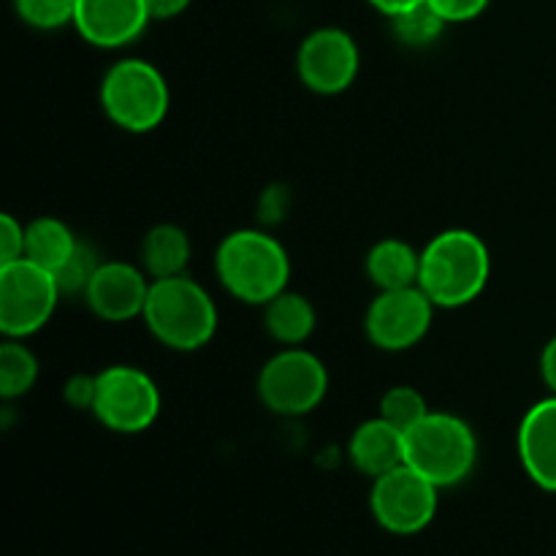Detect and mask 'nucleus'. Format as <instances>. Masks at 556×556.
<instances>
[{
	"label": "nucleus",
	"instance_id": "obj_1",
	"mask_svg": "<svg viewBox=\"0 0 556 556\" xmlns=\"http://www.w3.org/2000/svg\"><path fill=\"white\" fill-rule=\"evenodd\" d=\"M489 271L492 258L483 239L467 228H451L424 248L418 288L432 299L434 307H465L481 296Z\"/></svg>",
	"mask_w": 556,
	"mask_h": 556
},
{
	"label": "nucleus",
	"instance_id": "obj_2",
	"mask_svg": "<svg viewBox=\"0 0 556 556\" xmlns=\"http://www.w3.org/2000/svg\"><path fill=\"white\" fill-rule=\"evenodd\" d=\"M215 266L223 288L248 304H266L280 296L291 277L286 248L258 228L228 233L217 248Z\"/></svg>",
	"mask_w": 556,
	"mask_h": 556
},
{
	"label": "nucleus",
	"instance_id": "obj_3",
	"mask_svg": "<svg viewBox=\"0 0 556 556\" xmlns=\"http://www.w3.org/2000/svg\"><path fill=\"white\" fill-rule=\"evenodd\" d=\"M141 318L161 345L182 353L204 348L217 329L215 302L188 275L152 280Z\"/></svg>",
	"mask_w": 556,
	"mask_h": 556
},
{
	"label": "nucleus",
	"instance_id": "obj_4",
	"mask_svg": "<svg viewBox=\"0 0 556 556\" xmlns=\"http://www.w3.org/2000/svg\"><path fill=\"white\" fill-rule=\"evenodd\" d=\"M478 440L470 424L451 413H429L405 432V465L434 486H456L472 472Z\"/></svg>",
	"mask_w": 556,
	"mask_h": 556
},
{
	"label": "nucleus",
	"instance_id": "obj_5",
	"mask_svg": "<svg viewBox=\"0 0 556 556\" xmlns=\"http://www.w3.org/2000/svg\"><path fill=\"white\" fill-rule=\"evenodd\" d=\"M101 106L117 128L147 134L166 117L168 85L161 71L147 60H119L101 81Z\"/></svg>",
	"mask_w": 556,
	"mask_h": 556
},
{
	"label": "nucleus",
	"instance_id": "obj_6",
	"mask_svg": "<svg viewBox=\"0 0 556 556\" xmlns=\"http://www.w3.org/2000/svg\"><path fill=\"white\" fill-rule=\"evenodd\" d=\"M58 299V280L43 266L27 258L0 266V331L9 340H22L43 329Z\"/></svg>",
	"mask_w": 556,
	"mask_h": 556
},
{
	"label": "nucleus",
	"instance_id": "obj_7",
	"mask_svg": "<svg viewBox=\"0 0 556 556\" xmlns=\"http://www.w3.org/2000/svg\"><path fill=\"white\" fill-rule=\"evenodd\" d=\"M329 372L315 353L288 348L264 364L258 375V396L277 416H304L324 402Z\"/></svg>",
	"mask_w": 556,
	"mask_h": 556
},
{
	"label": "nucleus",
	"instance_id": "obj_8",
	"mask_svg": "<svg viewBox=\"0 0 556 556\" xmlns=\"http://www.w3.org/2000/svg\"><path fill=\"white\" fill-rule=\"evenodd\" d=\"M90 410L112 432H144L161 413V391L147 372L117 364L96 375V396Z\"/></svg>",
	"mask_w": 556,
	"mask_h": 556
},
{
	"label": "nucleus",
	"instance_id": "obj_9",
	"mask_svg": "<svg viewBox=\"0 0 556 556\" xmlns=\"http://www.w3.org/2000/svg\"><path fill=\"white\" fill-rule=\"evenodd\" d=\"M369 505L383 530L394 535H416L427 530L438 514V486L413 467L402 465L375 478Z\"/></svg>",
	"mask_w": 556,
	"mask_h": 556
},
{
	"label": "nucleus",
	"instance_id": "obj_10",
	"mask_svg": "<svg viewBox=\"0 0 556 556\" xmlns=\"http://www.w3.org/2000/svg\"><path fill=\"white\" fill-rule=\"evenodd\" d=\"M434 304L418 286L380 291L367 309V337L375 348L389 353L407 351L427 337Z\"/></svg>",
	"mask_w": 556,
	"mask_h": 556
},
{
	"label": "nucleus",
	"instance_id": "obj_11",
	"mask_svg": "<svg viewBox=\"0 0 556 556\" xmlns=\"http://www.w3.org/2000/svg\"><path fill=\"white\" fill-rule=\"evenodd\" d=\"M358 47L351 33L340 27H320L302 41L296 71L304 87L320 96L348 90L358 74Z\"/></svg>",
	"mask_w": 556,
	"mask_h": 556
},
{
	"label": "nucleus",
	"instance_id": "obj_12",
	"mask_svg": "<svg viewBox=\"0 0 556 556\" xmlns=\"http://www.w3.org/2000/svg\"><path fill=\"white\" fill-rule=\"evenodd\" d=\"M147 293H150L147 271H139L125 261H109L98 266L85 288L90 309L109 324H123L144 313Z\"/></svg>",
	"mask_w": 556,
	"mask_h": 556
},
{
	"label": "nucleus",
	"instance_id": "obj_13",
	"mask_svg": "<svg viewBox=\"0 0 556 556\" xmlns=\"http://www.w3.org/2000/svg\"><path fill=\"white\" fill-rule=\"evenodd\" d=\"M150 20L147 0H76L74 25L92 47H125L141 36Z\"/></svg>",
	"mask_w": 556,
	"mask_h": 556
},
{
	"label": "nucleus",
	"instance_id": "obj_14",
	"mask_svg": "<svg viewBox=\"0 0 556 556\" xmlns=\"http://www.w3.org/2000/svg\"><path fill=\"white\" fill-rule=\"evenodd\" d=\"M519 459L538 486L556 494V394L532 405L521 418Z\"/></svg>",
	"mask_w": 556,
	"mask_h": 556
},
{
	"label": "nucleus",
	"instance_id": "obj_15",
	"mask_svg": "<svg viewBox=\"0 0 556 556\" xmlns=\"http://www.w3.org/2000/svg\"><path fill=\"white\" fill-rule=\"evenodd\" d=\"M348 454L358 472L380 478L405 465V432L378 416L372 421H364L353 432Z\"/></svg>",
	"mask_w": 556,
	"mask_h": 556
},
{
	"label": "nucleus",
	"instance_id": "obj_16",
	"mask_svg": "<svg viewBox=\"0 0 556 556\" xmlns=\"http://www.w3.org/2000/svg\"><path fill=\"white\" fill-rule=\"evenodd\" d=\"M418 271H421V253H416L402 239H383L367 255V275L380 291L418 286Z\"/></svg>",
	"mask_w": 556,
	"mask_h": 556
},
{
	"label": "nucleus",
	"instance_id": "obj_17",
	"mask_svg": "<svg viewBox=\"0 0 556 556\" xmlns=\"http://www.w3.org/2000/svg\"><path fill=\"white\" fill-rule=\"evenodd\" d=\"M190 261V239L188 233L172 223L150 228L141 242V264L152 280H166V277L185 275V266Z\"/></svg>",
	"mask_w": 556,
	"mask_h": 556
},
{
	"label": "nucleus",
	"instance_id": "obj_18",
	"mask_svg": "<svg viewBox=\"0 0 556 556\" xmlns=\"http://www.w3.org/2000/svg\"><path fill=\"white\" fill-rule=\"evenodd\" d=\"M76 248H79V239L58 217H36L25 228V258L52 275L68 264Z\"/></svg>",
	"mask_w": 556,
	"mask_h": 556
},
{
	"label": "nucleus",
	"instance_id": "obj_19",
	"mask_svg": "<svg viewBox=\"0 0 556 556\" xmlns=\"http://www.w3.org/2000/svg\"><path fill=\"white\" fill-rule=\"evenodd\" d=\"M264 326L271 340L282 342L288 348H296L313 334L315 309L309 299H304L302 293L282 291L280 296L264 304Z\"/></svg>",
	"mask_w": 556,
	"mask_h": 556
},
{
	"label": "nucleus",
	"instance_id": "obj_20",
	"mask_svg": "<svg viewBox=\"0 0 556 556\" xmlns=\"http://www.w3.org/2000/svg\"><path fill=\"white\" fill-rule=\"evenodd\" d=\"M38 378V362L22 342H3L0 345V396L16 400L27 394Z\"/></svg>",
	"mask_w": 556,
	"mask_h": 556
},
{
	"label": "nucleus",
	"instance_id": "obj_21",
	"mask_svg": "<svg viewBox=\"0 0 556 556\" xmlns=\"http://www.w3.org/2000/svg\"><path fill=\"white\" fill-rule=\"evenodd\" d=\"M391 25H394L396 38L407 47H429L432 41H438V36L448 22L424 0V3L402 11V14L391 16Z\"/></svg>",
	"mask_w": 556,
	"mask_h": 556
},
{
	"label": "nucleus",
	"instance_id": "obj_22",
	"mask_svg": "<svg viewBox=\"0 0 556 556\" xmlns=\"http://www.w3.org/2000/svg\"><path fill=\"white\" fill-rule=\"evenodd\" d=\"M427 416V400H424L421 391H416L413 386H396V389H389L383 394V400H380V418L394 424L402 432L413 429Z\"/></svg>",
	"mask_w": 556,
	"mask_h": 556
},
{
	"label": "nucleus",
	"instance_id": "obj_23",
	"mask_svg": "<svg viewBox=\"0 0 556 556\" xmlns=\"http://www.w3.org/2000/svg\"><path fill=\"white\" fill-rule=\"evenodd\" d=\"M16 14L38 30H54L76 16V0H14Z\"/></svg>",
	"mask_w": 556,
	"mask_h": 556
},
{
	"label": "nucleus",
	"instance_id": "obj_24",
	"mask_svg": "<svg viewBox=\"0 0 556 556\" xmlns=\"http://www.w3.org/2000/svg\"><path fill=\"white\" fill-rule=\"evenodd\" d=\"M101 264H96V255H92V250L87 248V244L79 242V248H76V253L71 255L68 264L63 266L60 271H54V280H58L60 286V293H85L87 282L92 280V275H96V269Z\"/></svg>",
	"mask_w": 556,
	"mask_h": 556
},
{
	"label": "nucleus",
	"instance_id": "obj_25",
	"mask_svg": "<svg viewBox=\"0 0 556 556\" xmlns=\"http://www.w3.org/2000/svg\"><path fill=\"white\" fill-rule=\"evenodd\" d=\"M25 258V228L5 212L0 217V266Z\"/></svg>",
	"mask_w": 556,
	"mask_h": 556
},
{
	"label": "nucleus",
	"instance_id": "obj_26",
	"mask_svg": "<svg viewBox=\"0 0 556 556\" xmlns=\"http://www.w3.org/2000/svg\"><path fill=\"white\" fill-rule=\"evenodd\" d=\"M445 22H470L489 5V0H427Z\"/></svg>",
	"mask_w": 556,
	"mask_h": 556
},
{
	"label": "nucleus",
	"instance_id": "obj_27",
	"mask_svg": "<svg viewBox=\"0 0 556 556\" xmlns=\"http://www.w3.org/2000/svg\"><path fill=\"white\" fill-rule=\"evenodd\" d=\"M92 396H96V378L79 375L65 386V400L74 407H92Z\"/></svg>",
	"mask_w": 556,
	"mask_h": 556
},
{
	"label": "nucleus",
	"instance_id": "obj_28",
	"mask_svg": "<svg viewBox=\"0 0 556 556\" xmlns=\"http://www.w3.org/2000/svg\"><path fill=\"white\" fill-rule=\"evenodd\" d=\"M190 5V0H147L152 20H172V16L182 14Z\"/></svg>",
	"mask_w": 556,
	"mask_h": 556
},
{
	"label": "nucleus",
	"instance_id": "obj_29",
	"mask_svg": "<svg viewBox=\"0 0 556 556\" xmlns=\"http://www.w3.org/2000/svg\"><path fill=\"white\" fill-rule=\"evenodd\" d=\"M541 375H543V380H546L548 389H552V394H556V337H552V340H548V345L543 348Z\"/></svg>",
	"mask_w": 556,
	"mask_h": 556
},
{
	"label": "nucleus",
	"instance_id": "obj_30",
	"mask_svg": "<svg viewBox=\"0 0 556 556\" xmlns=\"http://www.w3.org/2000/svg\"><path fill=\"white\" fill-rule=\"evenodd\" d=\"M369 3H372L378 11H383L386 16H396L402 14V11L413 9V5L424 3V0H369Z\"/></svg>",
	"mask_w": 556,
	"mask_h": 556
}]
</instances>
